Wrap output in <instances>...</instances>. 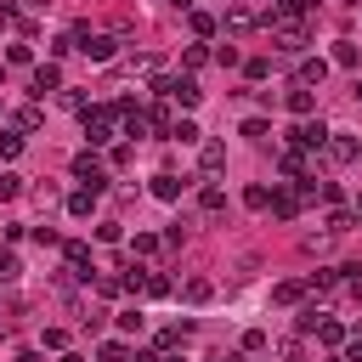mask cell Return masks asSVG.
<instances>
[{"instance_id":"14","label":"cell","mask_w":362,"mask_h":362,"mask_svg":"<svg viewBox=\"0 0 362 362\" xmlns=\"http://www.w3.org/2000/svg\"><path fill=\"white\" fill-rule=\"evenodd\" d=\"M153 198H181V175H153Z\"/></svg>"},{"instance_id":"15","label":"cell","mask_w":362,"mask_h":362,"mask_svg":"<svg viewBox=\"0 0 362 362\" xmlns=\"http://www.w3.org/2000/svg\"><path fill=\"white\" fill-rule=\"evenodd\" d=\"M226 23H232V28H255V23H260V11H255V6H232V11H226Z\"/></svg>"},{"instance_id":"8","label":"cell","mask_w":362,"mask_h":362,"mask_svg":"<svg viewBox=\"0 0 362 362\" xmlns=\"http://www.w3.org/2000/svg\"><path fill=\"white\" fill-rule=\"evenodd\" d=\"M113 45H119V40H113V34H90V40H85V45H79V51H85V57H90V62H113Z\"/></svg>"},{"instance_id":"36","label":"cell","mask_w":362,"mask_h":362,"mask_svg":"<svg viewBox=\"0 0 362 362\" xmlns=\"http://www.w3.org/2000/svg\"><path fill=\"white\" fill-rule=\"evenodd\" d=\"M17 362H40V351H23V356H17Z\"/></svg>"},{"instance_id":"35","label":"cell","mask_w":362,"mask_h":362,"mask_svg":"<svg viewBox=\"0 0 362 362\" xmlns=\"http://www.w3.org/2000/svg\"><path fill=\"white\" fill-rule=\"evenodd\" d=\"M170 6H175V11H192V0H170Z\"/></svg>"},{"instance_id":"38","label":"cell","mask_w":362,"mask_h":362,"mask_svg":"<svg viewBox=\"0 0 362 362\" xmlns=\"http://www.w3.org/2000/svg\"><path fill=\"white\" fill-rule=\"evenodd\" d=\"M62 362H79V356H62Z\"/></svg>"},{"instance_id":"34","label":"cell","mask_w":362,"mask_h":362,"mask_svg":"<svg viewBox=\"0 0 362 362\" xmlns=\"http://www.w3.org/2000/svg\"><path fill=\"white\" fill-rule=\"evenodd\" d=\"M345 362H362V339H351V345H345Z\"/></svg>"},{"instance_id":"11","label":"cell","mask_w":362,"mask_h":362,"mask_svg":"<svg viewBox=\"0 0 362 362\" xmlns=\"http://www.w3.org/2000/svg\"><path fill=\"white\" fill-rule=\"evenodd\" d=\"M68 272L74 277H90V249L85 243H68Z\"/></svg>"},{"instance_id":"30","label":"cell","mask_w":362,"mask_h":362,"mask_svg":"<svg viewBox=\"0 0 362 362\" xmlns=\"http://www.w3.org/2000/svg\"><path fill=\"white\" fill-rule=\"evenodd\" d=\"M192 34H215V17L209 11H192Z\"/></svg>"},{"instance_id":"4","label":"cell","mask_w":362,"mask_h":362,"mask_svg":"<svg viewBox=\"0 0 362 362\" xmlns=\"http://www.w3.org/2000/svg\"><path fill=\"white\" fill-rule=\"evenodd\" d=\"M113 113H119V107H96V113H85V136H90V147H102V141L113 136Z\"/></svg>"},{"instance_id":"7","label":"cell","mask_w":362,"mask_h":362,"mask_svg":"<svg viewBox=\"0 0 362 362\" xmlns=\"http://www.w3.org/2000/svg\"><path fill=\"white\" fill-rule=\"evenodd\" d=\"M266 209H272V215H277V221H294V215H300V192H294V187H277V192H272V204H266Z\"/></svg>"},{"instance_id":"10","label":"cell","mask_w":362,"mask_h":362,"mask_svg":"<svg viewBox=\"0 0 362 362\" xmlns=\"http://www.w3.org/2000/svg\"><path fill=\"white\" fill-rule=\"evenodd\" d=\"M198 164H204L209 175H215V170H226V147H221V141H204V153H198Z\"/></svg>"},{"instance_id":"18","label":"cell","mask_w":362,"mask_h":362,"mask_svg":"<svg viewBox=\"0 0 362 362\" xmlns=\"http://www.w3.org/2000/svg\"><path fill=\"white\" fill-rule=\"evenodd\" d=\"M305 288H311V283H277V288H272V300H277V305H294Z\"/></svg>"},{"instance_id":"28","label":"cell","mask_w":362,"mask_h":362,"mask_svg":"<svg viewBox=\"0 0 362 362\" xmlns=\"http://www.w3.org/2000/svg\"><path fill=\"white\" fill-rule=\"evenodd\" d=\"M141 288H147V294H170V277H164V272H147V283H141Z\"/></svg>"},{"instance_id":"23","label":"cell","mask_w":362,"mask_h":362,"mask_svg":"<svg viewBox=\"0 0 362 362\" xmlns=\"http://www.w3.org/2000/svg\"><path fill=\"white\" fill-rule=\"evenodd\" d=\"M90 204H96V192H90V187H85V192H74V198H68V209H74V215H90Z\"/></svg>"},{"instance_id":"13","label":"cell","mask_w":362,"mask_h":362,"mask_svg":"<svg viewBox=\"0 0 362 362\" xmlns=\"http://www.w3.org/2000/svg\"><path fill=\"white\" fill-rule=\"evenodd\" d=\"M334 62H339V68H356V62H362L356 40H334Z\"/></svg>"},{"instance_id":"20","label":"cell","mask_w":362,"mask_h":362,"mask_svg":"<svg viewBox=\"0 0 362 362\" xmlns=\"http://www.w3.org/2000/svg\"><path fill=\"white\" fill-rule=\"evenodd\" d=\"M170 141H198V124H192V119H181V124H170Z\"/></svg>"},{"instance_id":"12","label":"cell","mask_w":362,"mask_h":362,"mask_svg":"<svg viewBox=\"0 0 362 362\" xmlns=\"http://www.w3.org/2000/svg\"><path fill=\"white\" fill-rule=\"evenodd\" d=\"M311 334H317L322 345H345V328H339L334 317H317V328H311Z\"/></svg>"},{"instance_id":"16","label":"cell","mask_w":362,"mask_h":362,"mask_svg":"<svg viewBox=\"0 0 362 362\" xmlns=\"http://www.w3.org/2000/svg\"><path fill=\"white\" fill-rule=\"evenodd\" d=\"M288 113H294V119H311V90H305V85L288 90Z\"/></svg>"},{"instance_id":"19","label":"cell","mask_w":362,"mask_h":362,"mask_svg":"<svg viewBox=\"0 0 362 362\" xmlns=\"http://www.w3.org/2000/svg\"><path fill=\"white\" fill-rule=\"evenodd\" d=\"M119 328H124V334H141V328H147V317L130 305V311H119Z\"/></svg>"},{"instance_id":"21","label":"cell","mask_w":362,"mask_h":362,"mask_svg":"<svg viewBox=\"0 0 362 362\" xmlns=\"http://www.w3.org/2000/svg\"><path fill=\"white\" fill-rule=\"evenodd\" d=\"M243 136H249V141H266L272 124H266V119H243Z\"/></svg>"},{"instance_id":"29","label":"cell","mask_w":362,"mask_h":362,"mask_svg":"<svg viewBox=\"0 0 362 362\" xmlns=\"http://www.w3.org/2000/svg\"><path fill=\"white\" fill-rule=\"evenodd\" d=\"M11 277H17V255H11V249H0V283H11Z\"/></svg>"},{"instance_id":"26","label":"cell","mask_w":362,"mask_h":362,"mask_svg":"<svg viewBox=\"0 0 362 362\" xmlns=\"http://www.w3.org/2000/svg\"><path fill=\"white\" fill-rule=\"evenodd\" d=\"M17 130H40V107H17Z\"/></svg>"},{"instance_id":"31","label":"cell","mask_w":362,"mask_h":362,"mask_svg":"<svg viewBox=\"0 0 362 362\" xmlns=\"http://www.w3.org/2000/svg\"><path fill=\"white\" fill-rule=\"evenodd\" d=\"M215 62H221V68H238L243 57H238V45H221V51H215Z\"/></svg>"},{"instance_id":"25","label":"cell","mask_w":362,"mask_h":362,"mask_svg":"<svg viewBox=\"0 0 362 362\" xmlns=\"http://www.w3.org/2000/svg\"><path fill=\"white\" fill-rule=\"evenodd\" d=\"M153 68H158V57H130L124 62V74H153Z\"/></svg>"},{"instance_id":"37","label":"cell","mask_w":362,"mask_h":362,"mask_svg":"<svg viewBox=\"0 0 362 362\" xmlns=\"http://www.w3.org/2000/svg\"><path fill=\"white\" fill-rule=\"evenodd\" d=\"M356 221H362V192H356Z\"/></svg>"},{"instance_id":"5","label":"cell","mask_w":362,"mask_h":362,"mask_svg":"<svg viewBox=\"0 0 362 362\" xmlns=\"http://www.w3.org/2000/svg\"><path fill=\"white\" fill-rule=\"evenodd\" d=\"M322 147H328V158H334V164H351V158L362 153V141H356V136H345V130H339V136L328 130V141H322Z\"/></svg>"},{"instance_id":"40","label":"cell","mask_w":362,"mask_h":362,"mask_svg":"<svg viewBox=\"0 0 362 362\" xmlns=\"http://www.w3.org/2000/svg\"><path fill=\"white\" fill-rule=\"evenodd\" d=\"M164 362H175V356H164Z\"/></svg>"},{"instance_id":"17","label":"cell","mask_w":362,"mask_h":362,"mask_svg":"<svg viewBox=\"0 0 362 362\" xmlns=\"http://www.w3.org/2000/svg\"><path fill=\"white\" fill-rule=\"evenodd\" d=\"M198 204H204V215H221V209H226V192H221V187H204Z\"/></svg>"},{"instance_id":"41","label":"cell","mask_w":362,"mask_h":362,"mask_svg":"<svg viewBox=\"0 0 362 362\" xmlns=\"http://www.w3.org/2000/svg\"><path fill=\"white\" fill-rule=\"evenodd\" d=\"M356 90H362V85H356Z\"/></svg>"},{"instance_id":"22","label":"cell","mask_w":362,"mask_h":362,"mask_svg":"<svg viewBox=\"0 0 362 362\" xmlns=\"http://www.w3.org/2000/svg\"><path fill=\"white\" fill-rule=\"evenodd\" d=\"M243 204H249V209H266V204H272V187H249Z\"/></svg>"},{"instance_id":"33","label":"cell","mask_w":362,"mask_h":362,"mask_svg":"<svg viewBox=\"0 0 362 362\" xmlns=\"http://www.w3.org/2000/svg\"><path fill=\"white\" fill-rule=\"evenodd\" d=\"M23 192V175H0V198H17Z\"/></svg>"},{"instance_id":"39","label":"cell","mask_w":362,"mask_h":362,"mask_svg":"<svg viewBox=\"0 0 362 362\" xmlns=\"http://www.w3.org/2000/svg\"><path fill=\"white\" fill-rule=\"evenodd\" d=\"M28 6H45V0H28Z\"/></svg>"},{"instance_id":"3","label":"cell","mask_w":362,"mask_h":362,"mask_svg":"<svg viewBox=\"0 0 362 362\" xmlns=\"http://www.w3.org/2000/svg\"><path fill=\"white\" fill-rule=\"evenodd\" d=\"M74 175H79L90 192H102V187H107V170H102V158H96V153H79V158H74Z\"/></svg>"},{"instance_id":"27","label":"cell","mask_w":362,"mask_h":362,"mask_svg":"<svg viewBox=\"0 0 362 362\" xmlns=\"http://www.w3.org/2000/svg\"><path fill=\"white\" fill-rule=\"evenodd\" d=\"M130 243H136V255H158V238H153V232H136Z\"/></svg>"},{"instance_id":"9","label":"cell","mask_w":362,"mask_h":362,"mask_svg":"<svg viewBox=\"0 0 362 362\" xmlns=\"http://www.w3.org/2000/svg\"><path fill=\"white\" fill-rule=\"evenodd\" d=\"M294 74H300V85H322V79H328V62H322V57H300Z\"/></svg>"},{"instance_id":"6","label":"cell","mask_w":362,"mask_h":362,"mask_svg":"<svg viewBox=\"0 0 362 362\" xmlns=\"http://www.w3.org/2000/svg\"><path fill=\"white\" fill-rule=\"evenodd\" d=\"M28 90H34V96L62 90V68H57V62H40V68H34V79H28Z\"/></svg>"},{"instance_id":"24","label":"cell","mask_w":362,"mask_h":362,"mask_svg":"<svg viewBox=\"0 0 362 362\" xmlns=\"http://www.w3.org/2000/svg\"><path fill=\"white\" fill-rule=\"evenodd\" d=\"M96 356H102V362H130V351H124V345H119V339H107V345H102V351H96Z\"/></svg>"},{"instance_id":"32","label":"cell","mask_w":362,"mask_h":362,"mask_svg":"<svg viewBox=\"0 0 362 362\" xmlns=\"http://www.w3.org/2000/svg\"><path fill=\"white\" fill-rule=\"evenodd\" d=\"M23 153V136H0V158H17Z\"/></svg>"},{"instance_id":"1","label":"cell","mask_w":362,"mask_h":362,"mask_svg":"<svg viewBox=\"0 0 362 362\" xmlns=\"http://www.w3.org/2000/svg\"><path fill=\"white\" fill-rule=\"evenodd\" d=\"M153 96H164V102H181V107H198V96H204V90H198V85L181 74V79H158V85H153Z\"/></svg>"},{"instance_id":"2","label":"cell","mask_w":362,"mask_h":362,"mask_svg":"<svg viewBox=\"0 0 362 362\" xmlns=\"http://www.w3.org/2000/svg\"><path fill=\"white\" fill-rule=\"evenodd\" d=\"M322 141H328L322 119H300V124L288 130V147H294V153H311V147H322Z\"/></svg>"}]
</instances>
